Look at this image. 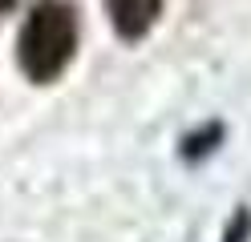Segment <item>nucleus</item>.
<instances>
[{
	"instance_id": "3",
	"label": "nucleus",
	"mask_w": 251,
	"mask_h": 242,
	"mask_svg": "<svg viewBox=\"0 0 251 242\" xmlns=\"http://www.w3.org/2000/svg\"><path fill=\"white\" fill-rule=\"evenodd\" d=\"M247 234H251V214H247V210H239L235 222L227 226V238H223V242H247Z\"/></svg>"
},
{
	"instance_id": "1",
	"label": "nucleus",
	"mask_w": 251,
	"mask_h": 242,
	"mask_svg": "<svg viewBox=\"0 0 251 242\" xmlns=\"http://www.w3.org/2000/svg\"><path fill=\"white\" fill-rule=\"evenodd\" d=\"M73 48H77V12L65 0H41L28 12L21 41H17V61H21L25 77L37 81V85L57 81L69 69Z\"/></svg>"
},
{
	"instance_id": "4",
	"label": "nucleus",
	"mask_w": 251,
	"mask_h": 242,
	"mask_svg": "<svg viewBox=\"0 0 251 242\" xmlns=\"http://www.w3.org/2000/svg\"><path fill=\"white\" fill-rule=\"evenodd\" d=\"M12 4H17V0H0V12H8Z\"/></svg>"
},
{
	"instance_id": "2",
	"label": "nucleus",
	"mask_w": 251,
	"mask_h": 242,
	"mask_svg": "<svg viewBox=\"0 0 251 242\" xmlns=\"http://www.w3.org/2000/svg\"><path fill=\"white\" fill-rule=\"evenodd\" d=\"M105 4L122 41H142L162 12V0H105Z\"/></svg>"
}]
</instances>
